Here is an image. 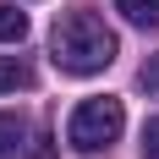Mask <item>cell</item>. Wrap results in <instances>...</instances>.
I'll return each mask as SVG.
<instances>
[{"label": "cell", "mask_w": 159, "mask_h": 159, "mask_svg": "<svg viewBox=\"0 0 159 159\" xmlns=\"http://www.w3.org/2000/svg\"><path fill=\"white\" fill-rule=\"evenodd\" d=\"M49 61L71 71V77H93L115 61V33L99 22L93 11H61L55 16V33H49Z\"/></svg>", "instance_id": "1"}, {"label": "cell", "mask_w": 159, "mask_h": 159, "mask_svg": "<svg viewBox=\"0 0 159 159\" xmlns=\"http://www.w3.org/2000/svg\"><path fill=\"white\" fill-rule=\"evenodd\" d=\"M33 82V71L22 61H16V55H0V93H11V88H28Z\"/></svg>", "instance_id": "6"}, {"label": "cell", "mask_w": 159, "mask_h": 159, "mask_svg": "<svg viewBox=\"0 0 159 159\" xmlns=\"http://www.w3.org/2000/svg\"><path fill=\"white\" fill-rule=\"evenodd\" d=\"M22 137H28L22 115H6V110H0V159H16V154H22Z\"/></svg>", "instance_id": "4"}, {"label": "cell", "mask_w": 159, "mask_h": 159, "mask_svg": "<svg viewBox=\"0 0 159 159\" xmlns=\"http://www.w3.org/2000/svg\"><path fill=\"white\" fill-rule=\"evenodd\" d=\"M143 159H159V115L143 121Z\"/></svg>", "instance_id": "7"}, {"label": "cell", "mask_w": 159, "mask_h": 159, "mask_svg": "<svg viewBox=\"0 0 159 159\" xmlns=\"http://www.w3.org/2000/svg\"><path fill=\"white\" fill-rule=\"evenodd\" d=\"M137 82H143V93H159V55H154V61H143Z\"/></svg>", "instance_id": "8"}, {"label": "cell", "mask_w": 159, "mask_h": 159, "mask_svg": "<svg viewBox=\"0 0 159 159\" xmlns=\"http://www.w3.org/2000/svg\"><path fill=\"white\" fill-rule=\"evenodd\" d=\"M16 39H28V11L0 6V44H16Z\"/></svg>", "instance_id": "5"}, {"label": "cell", "mask_w": 159, "mask_h": 159, "mask_svg": "<svg viewBox=\"0 0 159 159\" xmlns=\"http://www.w3.org/2000/svg\"><path fill=\"white\" fill-rule=\"evenodd\" d=\"M126 126V110H121V99H82L71 121H66V143L77 148V154H99V148H110Z\"/></svg>", "instance_id": "2"}, {"label": "cell", "mask_w": 159, "mask_h": 159, "mask_svg": "<svg viewBox=\"0 0 159 159\" xmlns=\"http://www.w3.org/2000/svg\"><path fill=\"white\" fill-rule=\"evenodd\" d=\"M115 11L132 28H159V0H115Z\"/></svg>", "instance_id": "3"}]
</instances>
